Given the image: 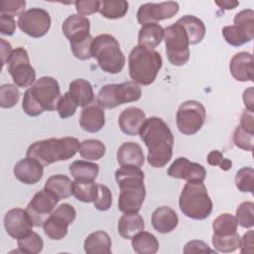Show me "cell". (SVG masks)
<instances>
[{
	"label": "cell",
	"mask_w": 254,
	"mask_h": 254,
	"mask_svg": "<svg viewBox=\"0 0 254 254\" xmlns=\"http://www.w3.org/2000/svg\"><path fill=\"white\" fill-rule=\"evenodd\" d=\"M139 135L148 148L149 165L153 168L165 167L172 159L174 146V136L167 123L156 116L147 118Z\"/></svg>",
	"instance_id": "cell-1"
},
{
	"label": "cell",
	"mask_w": 254,
	"mask_h": 254,
	"mask_svg": "<svg viewBox=\"0 0 254 254\" xmlns=\"http://www.w3.org/2000/svg\"><path fill=\"white\" fill-rule=\"evenodd\" d=\"M144 179V172L135 166H121L115 172V180L120 189L118 209L121 212H139L146 196Z\"/></svg>",
	"instance_id": "cell-2"
},
{
	"label": "cell",
	"mask_w": 254,
	"mask_h": 254,
	"mask_svg": "<svg viewBox=\"0 0 254 254\" xmlns=\"http://www.w3.org/2000/svg\"><path fill=\"white\" fill-rule=\"evenodd\" d=\"M61 96L57 79L52 76H42L25 91L22 102L23 111L31 117L39 116L47 110L53 111L57 109Z\"/></svg>",
	"instance_id": "cell-3"
},
{
	"label": "cell",
	"mask_w": 254,
	"mask_h": 254,
	"mask_svg": "<svg viewBox=\"0 0 254 254\" xmlns=\"http://www.w3.org/2000/svg\"><path fill=\"white\" fill-rule=\"evenodd\" d=\"M78 149L79 142L74 137L50 138L32 143L26 152V157L35 159L46 167L72 158Z\"/></svg>",
	"instance_id": "cell-4"
},
{
	"label": "cell",
	"mask_w": 254,
	"mask_h": 254,
	"mask_svg": "<svg viewBox=\"0 0 254 254\" xmlns=\"http://www.w3.org/2000/svg\"><path fill=\"white\" fill-rule=\"evenodd\" d=\"M162 64L161 55L154 50L136 46L129 54V75L138 84L150 85L153 83Z\"/></svg>",
	"instance_id": "cell-5"
},
{
	"label": "cell",
	"mask_w": 254,
	"mask_h": 254,
	"mask_svg": "<svg viewBox=\"0 0 254 254\" xmlns=\"http://www.w3.org/2000/svg\"><path fill=\"white\" fill-rule=\"evenodd\" d=\"M179 206L187 217L202 220L212 211V201L202 182H188L179 197Z\"/></svg>",
	"instance_id": "cell-6"
},
{
	"label": "cell",
	"mask_w": 254,
	"mask_h": 254,
	"mask_svg": "<svg viewBox=\"0 0 254 254\" xmlns=\"http://www.w3.org/2000/svg\"><path fill=\"white\" fill-rule=\"evenodd\" d=\"M91 57L97 61L103 71L112 74L121 72L126 63L118 41L109 34H101L93 38Z\"/></svg>",
	"instance_id": "cell-7"
},
{
	"label": "cell",
	"mask_w": 254,
	"mask_h": 254,
	"mask_svg": "<svg viewBox=\"0 0 254 254\" xmlns=\"http://www.w3.org/2000/svg\"><path fill=\"white\" fill-rule=\"evenodd\" d=\"M141 95V87L134 81L106 84L98 91L97 103L102 108L112 109L124 103L137 101Z\"/></svg>",
	"instance_id": "cell-8"
},
{
	"label": "cell",
	"mask_w": 254,
	"mask_h": 254,
	"mask_svg": "<svg viewBox=\"0 0 254 254\" xmlns=\"http://www.w3.org/2000/svg\"><path fill=\"white\" fill-rule=\"evenodd\" d=\"M164 41L169 62L176 66L186 64L190 60V42L184 27L178 22L164 29Z\"/></svg>",
	"instance_id": "cell-9"
},
{
	"label": "cell",
	"mask_w": 254,
	"mask_h": 254,
	"mask_svg": "<svg viewBox=\"0 0 254 254\" xmlns=\"http://www.w3.org/2000/svg\"><path fill=\"white\" fill-rule=\"evenodd\" d=\"M205 119V108L196 100H187L183 102L179 106L176 115L178 130L187 136L197 133L203 126Z\"/></svg>",
	"instance_id": "cell-10"
},
{
	"label": "cell",
	"mask_w": 254,
	"mask_h": 254,
	"mask_svg": "<svg viewBox=\"0 0 254 254\" xmlns=\"http://www.w3.org/2000/svg\"><path fill=\"white\" fill-rule=\"evenodd\" d=\"M6 64L7 70L12 76L15 85L25 88L35 83L36 71L30 64L28 52L24 48L18 47L13 50Z\"/></svg>",
	"instance_id": "cell-11"
},
{
	"label": "cell",
	"mask_w": 254,
	"mask_h": 254,
	"mask_svg": "<svg viewBox=\"0 0 254 254\" xmlns=\"http://www.w3.org/2000/svg\"><path fill=\"white\" fill-rule=\"evenodd\" d=\"M76 217V210L69 203H62L46 219L43 224L45 234L52 240H61L66 236L68 225Z\"/></svg>",
	"instance_id": "cell-12"
},
{
	"label": "cell",
	"mask_w": 254,
	"mask_h": 254,
	"mask_svg": "<svg viewBox=\"0 0 254 254\" xmlns=\"http://www.w3.org/2000/svg\"><path fill=\"white\" fill-rule=\"evenodd\" d=\"M18 27L32 38L44 37L51 28V16L42 8L34 7L25 10L18 17Z\"/></svg>",
	"instance_id": "cell-13"
},
{
	"label": "cell",
	"mask_w": 254,
	"mask_h": 254,
	"mask_svg": "<svg viewBox=\"0 0 254 254\" xmlns=\"http://www.w3.org/2000/svg\"><path fill=\"white\" fill-rule=\"evenodd\" d=\"M178 2L167 1L161 3H145L137 11V21L142 26L149 23H157L171 19L179 12Z\"/></svg>",
	"instance_id": "cell-14"
},
{
	"label": "cell",
	"mask_w": 254,
	"mask_h": 254,
	"mask_svg": "<svg viewBox=\"0 0 254 254\" xmlns=\"http://www.w3.org/2000/svg\"><path fill=\"white\" fill-rule=\"evenodd\" d=\"M58 202L59 199L45 189L35 193L26 207V210L33 219L34 225L37 227L43 226Z\"/></svg>",
	"instance_id": "cell-15"
},
{
	"label": "cell",
	"mask_w": 254,
	"mask_h": 254,
	"mask_svg": "<svg viewBox=\"0 0 254 254\" xmlns=\"http://www.w3.org/2000/svg\"><path fill=\"white\" fill-rule=\"evenodd\" d=\"M3 221L8 235L17 240L33 232V227L35 226L28 211L20 207L8 210Z\"/></svg>",
	"instance_id": "cell-16"
},
{
	"label": "cell",
	"mask_w": 254,
	"mask_h": 254,
	"mask_svg": "<svg viewBox=\"0 0 254 254\" xmlns=\"http://www.w3.org/2000/svg\"><path fill=\"white\" fill-rule=\"evenodd\" d=\"M168 175L171 178L187 182H203L206 177V171L200 164L190 162L185 157H180L172 163L168 169Z\"/></svg>",
	"instance_id": "cell-17"
},
{
	"label": "cell",
	"mask_w": 254,
	"mask_h": 254,
	"mask_svg": "<svg viewBox=\"0 0 254 254\" xmlns=\"http://www.w3.org/2000/svg\"><path fill=\"white\" fill-rule=\"evenodd\" d=\"M234 25L222 28V36L227 44L233 47H240L253 40L254 25L248 21L235 20Z\"/></svg>",
	"instance_id": "cell-18"
},
{
	"label": "cell",
	"mask_w": 254,
	"mask_h": 254,
	"mask_svg": "<svg viewBox=\"0 0 254 254\" xmlns=\"http://www.w3.org/2000/svg\"><path fill=\"white\" fill-rule=\"evenodd\" d=\"M13 173L19 182L25 185H34L43 178L44 166L37 160L26 157L16 163Z\"/></svg>",
	"instance_id": "cell-19"
},
{
	"label": "cell",
	"mask_w": 254,
	"mask_h": 254,
	"mask_svg": "<svg viewBox=\"0 0 254 254\" xmlns=\"http://www.w3.org/2000/svg\"><path fill=\"white\" fill-rule=\"evenodd\" d=\"M231 75L238 81H253L254 79V59L248 52L235 54L229 63Z\"/></svg>",
	"instance_id": "cell-20"
},
{
	"label": "cell",
	"mask_w": 254,
	"mask_h": 254,
	"mask_svg": "<svg viewBox=\"0 0 254 254\" xmlns=\"http://www.w3.org/2000/svg\"><path fill=\"white\" fill-rule=\"evenodd\" d=\"M63 34L67 38L69 43L81 41L90 37V22L89 20L78 14L68 16L62 26Z\"/></svg>",
	"instance_id": "cell-21"
},
{
	"label": "cell",
	"mask_w": 254,
	"mask_h": 254,
	"mask_svg": "<svg viewBox=\"0 0 254 254\" xmlns=\"http://www.w3.org/2000/svg\"><path fill=\"white\" fill-rule=\"evenodd\" d=\"M145 112L139 107H127L118 117V125L121 131L129 136H136L140 133L142 125L146 120Z\"/></svg>",
	"instance_id": "cell-22"
},
{
	"label": "cell",
	"mask_w": 254,
	"mask_h": 254,
	"mask_svg": "<svg viewBox=\"0 0 254 254\" xmlns=\"http://www.w3.org/2000/svg\"><path fill=\"white\" fill-rule=\"evenodd\" d=\"M151 222L156 231L165 234L172 232L178 226L179 217L173 208L164 205L153 211Z\"/></svg>",
	"instance_id": "cell-23"
},
{
	"label": "cell",
	"mask_w": 254,
	"mask_h": 254,
	"mask_svg": "<svg viewBox=\"0 0 254 254\" xmlns=\"http://www.w3.org/2000/svg\"><path fill=\"white\" fill-rule=\"evenodd\" d=\"M105 124V114L99 105H88L83 107L79 116V125L88 133H96Z\"/></svg>",
	"instance_id": "cell-24"
},
{
	"label": "cell",
	"mask_w": 254,
	"mask_h": 254,
	"mask_svg": "<svg viewBox=\"0 0 254 254\" xmlns=\"http://www.w3.org/2000/svg\"><path fill=\"white\" fill-rule=\"evenodd\" d=\"M117 162L120 166H135L141 168L145 156L141 146L135 142H125L117 150Z\"/></svg>",
	"instance_id": "cell-25"
},
{
	"label": "cell",
	"mask_w": 254,
	"mask_h": 254,
	"mask_svg": "<svg viewBox=\"0 0 254 254\" xmlns=\"http://www.w3.org/2000/svg\"><path fill=\"white\" fill-rule=\"evenodd\" d=\"M164 28L158 23H149L141 27L138 34V46L154 50L164 39Z\"/></svg>",
	"instance_id": "cell-26"
},
{
	"label": "cell",
	"mask_w": 254,
	"mask_h": 254,
	"mask_svg": "<svg viewBox=\"0 0 254 254\" xmlns=\"http://www.w3.org/2000/svg\"><path fill=\"white\" fill-rule=\"evenodd\" d=\"M144 228V219L138 212L124 213L118 220V233L124 239H132Z\"/></svg>",
	"instance_id": "cell-27"
},
{
	"label": "cell",
	"mask_w": 254,
	"mask_h": 254,
	"mask_svg": "<svg viewBox=\"0 0 254 254\" xmlns=\"http://www.w3.org/2000/svg\"><path fill=\"white\" fill-rule=\"evenodd\" d=\"M110 236L102 230L90 233L83 242V249L87 254H108L111 252Z\"/></svg>",
	"instance_id": "cell-28"
},
{
	"label": "cell",
	"mask_w": 254,
	"mask_h": 254,
	"mask_svg": "<svg viewBox=\"0 0 254 254\" xmlns=\"http://www.w3.org/2000/svg\"><path fill=\"white\" fill-rule=\"evenodd\" d=\"M72 183L73 182L65 175H54L46 181L44 189L61 200L72 194Z\"/></svg>",
	"instance_id": "cell-29"
},
{
	"label": "cell",
	"mask_w": 254,
	"mask_h": 254,
	"mask_svg": "<svg viewBox=\"0 0 254 254\" xmlns=\"http://www.w3.org/2000/svg\"><path fill=\"white\" fill-rule=\"evenodd\" d=\"M177 22L184 27L190 45H196L203 40L205 36V26L200 19L193 15H185Z\"/></svg>",
	"instance_id": "cell-30"
},
{
	"label": "cell",
	"mask_w": 254,
	"mask_h": 254,
	"mask_svg": "<svg viewBox=\"0 0 254 254\" xmlns=\"http://www.w3.org/2000/svg\"><path fill=\"white\" fill-rule=\"evenodd\" d=\"M68 92L75 99L77 105L81 107L88 106L94 98L91 83L83 78H76L72 80L68 85Z\"/></svg>",
	"instance_id": "cell-31"
},
{
	"label": "cell",
	"mask_w": 254,
	"mask_h": 254,
	"mask_svg": "<svg viewBox=\"0 0 254 254\" xmlns=\"http://www.w3.org/2000/svg\"><path fill=\"white\" fill-rule=\"evenodd\" d=\"M132 248L137 254H155L159 250L157 237L147 231H140L131 241Z\"/></svg>",
	"instance_id": "cell-32"
},
{
	"label": "cell",
	"mask_w": 254,
	"mask_h": 254,
	"mask_svg": "<svg viewBox=\"0 0 254 254\" xmlns=\"http://www.w3.org/2000/svg\"><path fill=\"white\" fill-rule=\"evenodd\" d=\"M69 173L77 181H94L99 173V166L88 161H74L69 165Z\"/></svg>",
	"instance_id": "cell-33"
},
{
	"label": "cell",
	"mask_w": 254,
	"mask_h": 254,
	"mask_svg": "<svg viewBox=\"0 0 254 254\" xmlns=\"http://www.w3.org/2000/svg\"><path fill=\"white\" fill-rule=\"evenodd\" d=\"M72 195L82 202H94L98 195V185L94 181H77L72 183Z\"/></svg>",
	"instance_id": "cell-34"
},
{
	"label": "cell",
	"mask_w": 254,
	"mask_h": 254,
	"mask_svg": "<svg viewBox=\"0 0 254 254\" xmlns=\"http://www.w3.org/2000/svg\"><path fill=\"white\" fill-rule=\"evenodd\" d=\"M129 4L125 0H103L99 2L98 12L106 19H119L126 15Z\"/></svg>",
	"instance_id": "cell-35"
},
{
	"label": "cell",
	"mask_w": 254,
	"mask_h": 254,
	"mask_svg": "<svg viewBox=\"0 0 254 254\" xmlns=\"http://www.w3.org/2000/svg\"><path fill=\"white\" fill-rule=\"evenodd\" d=\"M105 145L97 139H87L79 143V155L87 161H97L105 155Z\"/></svg>",
	"instance_id": "cell-36"
},
{
	"label": "cell",
	"mask_w": 254,
	"mask_h": 254,
	"mask_svg": "<svg viewBox=\"0 0 254 254\" xmlns=\"http://www.w3.org/2000/svg\"><path fill=\"white\" fill-rule=\"evenodd\" d=\"M236 217L230 213H221L212 222L213 233L216 235H230L237 230Z\"/></svg>",
	"instance_id": "cell-37"
},
{
	"label": "cell",
	"mask_w": 254,
	"mask_h": 254,
	"mask_svg": "<svg viewBox=\"0 0 254 254\" xmlns=\"http://www.w3.org/2000/svg\"><path fill=\"white\" fill-rule=\"evenodd\" d=\"M211 242L217 251L222 253H229L239 248L240 236L237 232L230 235H216L213 233Z\"/></svg>",
	"instance_id": "cell-38"
},
{
	"label": "cell",
	"mask_w": 254,
	"mask_h": 254,
	"mask_svg": "<svg viewBox=\"0 0 254 254\" xmlns=\"http://www.w3.org/2000/svg\"><path fill=\"white\" fill-rule=\"evenodd\" d=\"M44 241L37 232L18 239V251L25 254H37L43 250Z\"/></svg>",
	"instance_id": "cell-39"
},
{
	"label": "cell",
	"mask_w": 254,
	"mask_h": 254,
	"mask_svg": "<svg viewBox=\"0 0 254 254\" xmlns=\"http://www.w3.org/2000/svg\"><path fill=\"white\" fill-rule=\"evenodd\" d=\"M235 186L242 192H253L254 170L251 167H244L237 171L235 175Z\"/></svg>",
	"instance_id": "cell-40"
},
{
	"label": "cell",
	"mask_w": 254,
	"mask_h": 254,
	"mask_svg": "<svg viewBox=\"0 0 254 254\" xmlns=\"http://www.w3.org/2000/svg\"><path fill=\"white\" fill-rule=\"evenodd\" d=\"M237 223L243 228H252L254 226V203L252 201H243L236 209Z\"/></svg>",
	"instance_id": "cell-41"
},
{
	"label": "cell",
	"mask_w": 254,
	"mask_h": 254,
	"mask_svg": "<svg viewBox=\"0 0 254 254\" xmlns=\"http://www.w3.org/2000/svg\"><path fill=\"white\" fill-rule=\"evenodd\" d=\"M20 98L18 86L11 83H5L0 86V106L2 108L14 107Z\"/></svg>",
	"instance_id": "cell-42"
},
{
	"label": "cell",
	"mask_w": 254,
	"mask_h": 254,
	"mask_svg": "<svg viewBox=\"0 0 254 254\" xmlns=\"http://www.w3.org/2000/svg\"><path fill=\"white\" fill-rule=\"evenodd\" d=\"M77 106L78 105H77L75 99L67 91L64 95L61 96V98L58 102V105H57V111L61 118L66 119L75 113Z\"/></svg>",
	"instance_id": "cell-43"
},
{
	"label": "cell",
	"mask_w": 254,
	"mask_h": 254,
	"mask_svg": "<svg viewBox=\"0 0 254 254\" xmlns=\"http://www.w3.org/2000/svg\"><path fill=\"white\" fill-rule=\"evenodd\" d=\"M233 143L239 149L251 152L253 150L254 134L244 131L239 125L236 126L233 132Z\"/></svg>",
	"instance_id": "cell-44"
},
{
	"label": "cell",
	"mask_w": 254,
	"mask_h": 254,
	"mask_svg": "<svg viewBox=\"0 0 254 254\" xmlns=\"http://www.w3.org/2000/svg\"><path fill=\"white\" fill-rule=\"evenodd\" d=\"M25 0H3L0 3V13L12 17H19L25 11Z\"/></svg>",
	"instance_id": "cell-45"
},
{
	"label": "cell",
	"mask_w": 254,
	"mask_h": 254,
	"mask_svg": "<svg viewBox=\"0 0 254 254\" xmlns=\"http://www.w3.org/2000/svg\"><path fill=\"white\" fill-rule=\"evenodd\" d=\"M93 203L94 207L100 211H106L111 207L112 194L105 185H98V195Z\"/></svg>",
	"instance_id": "cell-46"
},
{
	"label": "cell",
	"mask_w": 254,
	"mask_h": 254,
	"mask_svg": "<svg viewBox=\"0 0 254 254\" xmlns=\"http://www.w3.org/2000/svg\"><path fill=\"white\" fill-rule=\"evenodd\" d=\"M206 160L210 166H219V168L223 171H228L232 167V162L229 159L224 158L223 154L218 150L210 151Z\"/></svg>",
	"instance_id": "cell-47"
},
{
	"label": "cell",
	"mask_w": 254,
	"mask_h": 254,
	"mask_svg": "<svg viewBox=\"0 0 254 254\" xmlns=\"http://www.w3.org/2000/svg\"><path fill=\"white\" fill-rule=\"evenodd\" d=\"M99 2L97 0H79L74 2V6L78 15L87 16L98 11Z\"/></svg>",
	"instance_id": "cell-48"
},
{
	"label": "cell",
	"mask_w": 254,
	"mask_h": 254,
	"mask_svg": "<svg viewBox=\"0 0 254 254\" xmlns=\"http://www.w3.org/2000/svg\"><path fill=\"white\" fill-rule=\"evenodd\" d=\"M185 254H191V253H205V252H214V250L210 249L209 246L201 241V240H191L189 241L184 247Z\"/></svg>",
	"instance_id": "cell-49"
},
{
	"label": "cell",
	"mask_w": 254,
	"mask_h": 254,
	"mask_svg": "<svg viewBox=\"0 0 254 254\" xmlns=\"http://www.w3.org/2000/svg\"><path fill=\"white\" fill-rule=\"evenodd\" d=\"M16 30L14 17L1 14L0 16V33L5 36H12Z\"/></svg>",
	"instance_id": "cell-50"
},
{
	"label": "cell",
	"mask_w": 254,
	"mask_h": 254,
	"mask_svg": "<svg viewBox=\"0 0 254 254\" xmlns=\"http://www.w3.org/2000/svg\"><path fill=\"white\" fill-rule=\"evenodd\" d=\"M239 126L246 132L250 134H254V116L253 112L248 110H244L240 116V124Z\"/></svg>",
	"instance_id": "cell-51"
},
{
	"label": "cell",
	"mask_w": 254,
	"mask_h": 254,
	"mask_svg": "<svg viewBox=\"0 0 254 254\" xmlns=\"http://www.w3.org/2000/svg\"><path fill=\"white\" fill-rule=\"evenodd\" d=\"M253 230L247 231L242 238H240V252L241 253H253Z\"/></svg>",
	"instance_id": "cell-52"
},
{
	"label": "cell",
	"mask_w": 254,
	"mask_h": 254,
	"mask_svg": "<svg viewBox=\"0 0 254 254\" xmlns=\"http://www.w3.org/2000/svg\"><path fill=\"white\" fill-rule=\"evenodd\" d=\"M243 102L246 107V110L253 112L254 111V100H253V87H248L243 92Z\"/></svg>",
	"instance_id": "cell-53"
},
{
	"label": "cell",
	"mask_w": 254,
	"mask_h": 254,
	"mask_svg": "<svg viewBox=\"0 0 254 254\" xmlns=\"http://www.w3.org/2000/svg\"><path fill=\"white\" fill-rule=\"evenodd\" d=\"M0 42H1V59H2V65H4L8 59L10 58L13 50H12V47L11 45L5 41L4 39H0Z\"/></svg>",
	"instance_id": "cell-54"
},
{
	"label": "cell",
	"mask_w": 254,
	"mask_h": 254,
	"mask_svg": "<svg viewBox=\"0 0 254 254\" xmlns=\"http://www.w3.org/2000/svg\"><path fill=\"white\" fill-rule=\"evenodd\" d=\"M215 4L221 9L231 10L236 8L239 5V2L234 0H225V1H215Z\"/></svg>",
	"instance_id": "cell-55"
}]
</instances>
